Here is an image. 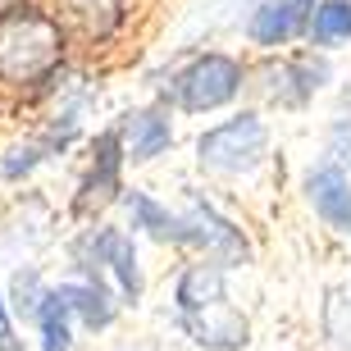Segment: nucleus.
Returning a JSON list of instances; mask_svg holds the SVG:
<instances>
[{
    "mask_svg": "<svg viewBox=\"0 0 351 351\" xmlns=\"http://www.w3.org/2000/svg\"><path fill=\"white\" fill-rule=\"evenodd\" d=\"M41 347L46 351H69V306L55 292H46V306H41Z\"/></svg>",
    "mask_w": 351,
    "mask_h": 351,
    "instance_id": "nucleus-14",
    "label": "nucleus"
},
{
    "mask_svg": "<svg viewBox=\"0 0 351 351\" xmlns=\"http://www.w3.org/2000/svg\"><path fill=\"white\" fill-rule=\"evenodd\" d=\"M311 37L319 46H333V41L351 37V0H324L311 19Z\"/></svg>",
    "mask_w": 351,
    "mask_h": 351,
    "instance_id": "nucleus-13",
    "label": "nucleus"
},
{
    "mask_svg": "<svg viewBox=\"0 0 351 351\" xmlns=\"http://www.w3.org/2000/svg\"><path fill=\"white\" fill-rule=\"evenodd\" d=\"M64 55V32L32 5H14L0 14V78L5 82H41L51 78Z\"/></svg>",
    "mask_w": 351,
    "mask_h": 351,
    "instance_id": "nucleus-1",
    "label": "nucleus"
},
{
    "mask_svg": "<svg viewBox=\"0 0 351 351\" xmlns=\"http://www.w3.org/2000/svg\"><path fill=\"white\" fill-rule=\"evenodd\" d=\"M306 192H311V206L319 210V219L338 233H351V182L342 169L324 165L306 178Z\"/></svg>",
    "mask_w": 351,
    "mask_h": 351,
    "instance_id": "nucleus-4",
    "label": "nucleus"
},
{
    "mask_svg": "<svg viewBox=\"0 0 351 351\" xmlns=\"http://www.w3.org/2000/svg\"><path fill=\"white\" fill-rule=\"evenodd\" d=\"M91 251H96V261H105L114 269L119 278V292L123 297H137L142 292V278H137V256H132V242L119 228H101V233L91 237Z\"/></svg>",
    "mask_w": 351,
    "mask_h": 351,
    "instance_id": "nucleus-7",
    "label": "nucleus"
},
{
    "mask_svg": "<svg viewBox=\"0 0 351 351\" xmlns=\"http://www.w3.org/2000/svg\"><path fill=\"white\" fill-rule=\"evenodd\" d=\"M182 324L192 328V338L201 342V347H242L247 342V319L228 306V301H215V306H206V311H192L182 315Z\"/></svg>",
    "mask_w": 351,
    "mask_h": 351,
    "instance_id": "nucleus-5",
    "label": "nucleus"
},
{
    "mask_svg": "<svg viewBox=\"0 0 351 351\" xmlns=\"http://www.w3.org/2000/svg\"><path fill=\"white\" fill-rule=\"evenodd\" d=\"M333 156H338V160H351V132L347 128L333 132Z\"/></svg>",
    "mask_w": 351,
    "mask_h": 351,
    "instance_id": "nucleus-16",
    "label": "nucleus"
},
{
    "mask_svg": "<svg viewBox=\"0 0 351 351\" xmlns=\"http://www.w3.org/2000/svg\"><path fill=\"white\" fill-rule=\"evenodd\" d=\"M201 165L219 173H242L265 156V123L256 114H237L201 137Z\"/></svg>",
    "mask_w": 351,
    "mask_h": 351,
    "instance_id": "nucleus-2",
    "label": "nucleus"
},
{
    "mask_svg": "<svg viewBox=\"0 0 351 351\" xmlns=\"http://www.w3.org/2000/svg\"><path fill=\"white\" fill-rule=\"evenodd\" d=\"M123 142H128L132 160H156L160 151L169 146V119L151 114V110L128 114V123H123Z\"/></svg>",
    "mask_w": 351,
    "mask_h": 351,
    "instance_id": "nucleus-9",
    "label": "nucleus"
},
{
    "mask_svg": "<svg viewBox=\"0 0 351 351\" xmlns=\"http://www.w3.org/2000/svg\"><path fill=\"white\" fill-rule=\"evenodd\" d=\"M311 5L315 0H269V5H261L256 19H251V37L261 41V46L287 41L301 23H306V10H311Z\"/></svg>",
    "mask_w": 351,
    "mask_h": 351,
    "instance_id": "nucleus-6",
    "label": "nucleus"
},
{
    "mask_svg": "<svg viewBox=\"0 0 351 351\" xmlns=\"http://www.w3.org/2000/svg\"><path fill=\"white\" fill-rule=\"evenodd\" d=\"M0 351H19L14 328H10V315H5V301H0Z\"/></svg>",
    "mask_w": 351,
    "mask_h": 351,
    "instance_id": "nucleus-15",
    "label": "nucleus"
},
{
    "mask_svg": "<svg viewBox=\"0 0 351 351\" xmlns=\"http://www.w3.org/2000/svg\"><path fill=\"white\" fill-rule=\"evenodd\" d=\"M60 14L82 37H105L119 19V0H60Z\"/></svg>",
    "mask_w": 351,
    "mask_h": 351,
    "instance_id": "nucleus-11",
    "label": "nucleus"
},
{
    "mask_svg": "<svg viewBox=\"0 0 351 351\" xmlns=\"http://www.w3.org/2000/svg\"><path fill=\"white\" fill-rule=\"evenodd\" d=\"M237 87H242V69L228 55H206L192 69H182L178 82H173L182 110H215V105L233 101Z\"/></svg>",
    "mask_w": 351,
    "mask_h": 351,
    "instance_id": "nucleus-3",
    "label": "nucleus"
},
{
    "mask_svg": "<svg viewBox=\"0 0 351 351\" xmlns=\"http://www.w3.org/2000/svg\"><path fill=\"white\" fill-rule=\"evenodd\" d=\"M215 301H223V269L219 265H192L178 283V311L192 315L215 306Z\"/></svg>",
    "mask_w": 351,
    "mask_h": 351,
    "instance_id": "nucleus-8",
    "label": "nucleus"
},
{
    "mask_svg": "<svg viewBox=\"0 0 351 351\" xmlns=\"http://www.w3.org/2000/svg\"><path fill=\"white\" fill-rule=\"evenodd\" d=\"M119 151H123V137L119 132H105L96 142V165H91V178H87V196L82 201H110L119 192Z\"/></svg>",
    "mask_w": 351,
    "mask_h": 351,
    "instance_id": "nucleus-10",
    "label": "nucleus"
},
{
    "mask_svg": "<svg viewBox=\"0 0 351 351\" xmlns=\"http://www.w3.org/2000/svg\"><path fill=\"white\" fill-rule=\"evenodd\" d=\"M55 297L64 301L73 315H82L91 328H96V324H110V315H114V306H110V297H105L101 283H64Z\"/></svg>",
    "mask_w": 351,
    "mask_h": 351,
    "instance_id": "nucleus-12",
    "label": "nucleus"
}]
</instances>
